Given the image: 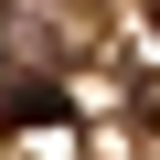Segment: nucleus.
Wrapping results in <instances>:
<instances>
[{
	"mask_svg": "<svg viewBox=\"0 0 160 160\" xmlns=\"http://www.w3.org/2000/svg\"><path fill=\"white\" fill-rule=\"evenodd\" d=\"M0 118L32 128V139H43V128L64 139V118H75V107H64V86H43V75H0Z\"/></svg>",
	"mask_w": 160,
	"mask_h": 160,
	"instance_id": "nucleus-1",
	"label": "nucleus"
}]
</instances>
